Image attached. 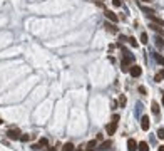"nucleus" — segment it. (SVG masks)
I'll use <instances>...</instances> for the list:
<instances>
[{"label": "nucleus", "mask_w": 164, "mask_h": 151, "mask_svg": "<svg viewBox=\"0 0 164 151\" xmlns=\"http://www.w3.org/2000/svg\"><path fill=\"white\" fill-rule=\"evenodd\" d=\"M20 131L19 129H8L7 131V138L8 139H20Z\"/></svg>", "instance_id": "nucleus-1"}, {"label": "nucleus", "mask_w": 164, "mask_h": 151, "mask_svg": "<svg viewBox=\"0 0 164 151\" xmlns=\"http://www.w3.org/2000/svg\"><path fill=\"white\" fill-rule=\"evenodd\" d=\"M129 72H131V76H132V77H139V76L142 74V69L139 67V66H136V64H134V66H131Z\"/></svg>", "instance_id": "nucleus-2"}, {"label": "nucleus", "mask_w": 164, "mask_h": 151, "mask_svg": "<svg viewBox=\"0 0 164 151\" xmlns=\"http://www.w3.org/2000/svg\"><path fill=\"white\" fill-rule=\"evenodd\" d=\"M104 14H106V19H107L109 22H112V24H116V22L119 20V17H117V15L114 14V12H110V10H106Z\"/></svg>", "instance_id": "nucleus-3"}, {"label": "nucleus", "mask_w": 164, "mask_h": 151, "mask_svg": "<svg viewBox=\"0 0 164 151\" xmlns=\"http://www.w3.org/2000/svg\"><path fill=\"white\" fill-rule=\"evenodd\" d=\"M149 126H151L149 117H147V116H142V119H141V128H142V131H147V129H149Z\"/></svg>", "instance_id": "nucleus-4"}, {"label": "nucleus", "mask_w": 164, "mask_h": 151, "mask_svg": "<svg viewBox=\"0 0 164 151\" xmlns=\"http://www.w3.org/2000/svg\"><path fill=\"white\" fill-rule=\"evenodd\" d=\"M127 150H129V151H137L136 139H132V138H129V139H127Z\"/></svg>", "instance_id": "nucleus-5"}, {"label": "nucleus", "mask_w": 164, "mask_h": 151, "mask_svg": "<svg viewBox=\"0 0 164 151\" xmlns=\"http://www.w3.org/2000/svg\"><path fill=\"white\" fill-rule=\"evenodd\" d=\"M104 27H106V30H107V32H110V34H117V27L114 25V24L106 22V25H104Z\"/></svg>", "instance_id": "nucleus-6"}, {"label": "nucleus", "mask_w": 164, "mask_h": 151, "mask_svg": "<svg viewBox=\"0 0 164 151\" xmlns=\"http://www.w3.org/2000/svg\"><path fill=\"white\" fill-rule=\"evenodd\" d=\"M116 129H117V123H110V124H107V126H106L107 134H114V133H116Z\"/></svg>", "instance_id": "nucleus-7"}, {"label": "nucleus", "mask_w": 164, "mask_h": 151, "mask_svg": "<svg viewBox=\"0 0 164 151\" xmlns=\"http://www.w3.org/2000/svg\"><path fill=\"white\" fill-rule=\"evenodd\" d=\"M110 146H112V141L107 139V141H102V144H101V148H99V150H101V151H107V150H110Z\"/></svg>", "instance_id": "nucleus-8"}, {"label": "nucleus", "mask_w": 164, "mask_h": 151, "mask_svg": "<svg viewBox=\"0 0 164 151\" xmlns=\"http://www.w3.org/2000/svg\"><path fill=\"white\" fill-rule=\"evenodd\" d=\"M151 20L154 22V24H157V25H161V27H164V20L161 19V17H157V15H152V17H149Z\"/></svg>", "instance_id": "nucleus-9"}, {"label": "nucleus", "mask_w": 164, "mask_h": 151, "mask_svg": "<svg viewBox=\"0 0 164 151\" xmlns=\"http://www.w3.org/2000/svg\"><path fill=\"white\" fill-rule=\"evenodd\" d=\"M137 151H149V144L146 143V141H141V143L137 144Z\"/></svg>", "instance_id": "nucleus-10"}, {"label": "nucleus", "mask_w": 164, "mask_h": 151, "mask_svg": "<svg viewBox=\"0 0 164 151\" xmlns=\"http://www.w3.org/2000/svg\"><path fill=\"white\" fill-rule=\"evenodd\" d=\"M154 81H156V82H163L164 81V69L163 71H159V72L154 76Z\"/></svg>", "instance_id": "nucleus-11"}, {"label": "nucleus", "mask_w": 164, "mask_h": 151, "mask_svg": "<svg viewBox=\"0 0 164 151\" xmlns=\"http://www.w3.org/2000/svg\"><path fill=\"white\" fill-rule=\"evenodd\" d=\"M151 29H152V30H156L157 34L159 35H164V30L161 27H159V25H157V24H154V22H152V24H151Z\"/></svg>", "instance_id": "nucleus-12"}, {"label": "nucleus", "mask_w": 164, "mask_h": 151, "mask_svg": "<svg viewBox=\"0 0 164 151\" xmlns=\"http://www.w3.org/2000/svg\"><path fill=\"white\" fill-rule=\"evenodd\" d=\"M96 146H97V139H92V141H89V143H87V146H85L87 150H85V151H92Z\"/></svg>", "instance_id": "nucleus-13"}, {"label": "nucleus", "mask_w": 164, "mask_h": 151, "mask_svg": "<svg viewBox=\"0 0 164 151\" xmlns=\"http://www.w3.org/2000/svg\"><path fill=\"white\" fill-rule=\"evenodd\" d=\"M142 12L147 15V17H152V15H156V12H154L152 8H149V7H142Z\"/></svg>", "instance_id": "nucleus-14"}, {"label": "nucleus", "mask_w": 164, "mask_h": 151, "mask_svg": "<svg viewBox=\"0 0 164 151\" xmlns=\"http://www.w3.org/2000/svg\"><path fill=\"white\" fill-rule=\"evenodd\" d=\"M75 148H74V144L72 143H65L64 144V148H62V151H74Z\"/></svg>", "instance_id": "nucleus-15"}, {"label": "nucleus", "mask_w": 164, "mask_h": 151, "mask_svg": "<svg viewBox=\"0 0 164 151\" xmlns=\"http://www.w3.org/2000/svg\"><path fill=\"white\" fill-rule=\"evenodd\" d=\"M151 108H152V113L157 116V114H159V104H157V103H152V104H151Z\"/></svg>", "instance_id": "nucleus-16"}, {"label": "nucleus", "mask_w": 164, "mask_h": 151, "mask_svg": "<svg viewBox=\"0 0 164 151\" xmlns=\"http://www.w3.org/2000/svg\"><path fill=\"white\" fill-rule=\"evenodd\" d=\"M141 42H142V44H147V42H149V37H147V34H146V32H142V34H141Z\"/></svg>", "instance_id": "nucleus-17"}, {"label": "nucleus", "mask_w": 164, "mask_h": 151, "mask_svg": "<svg viewBox=\"0 0 164 151\" xmlns=\"http://www.w3.org/2000/svg\"><path fill=\"white\" fill-rule=\"evenodd\" d=\"M156 44H157V47L159 49H164V41L161 39V37H157L156 39Z\"/></svg>", "instance_id": "nucleus-18"}, {"label": "nucleus", "mask_w": 164, "mask_h": 151, "mask_svg": "<svg viewBox=\"0 0 164 151\" xmlns=\"http://www.w3.org/2000/svg\"><path fill=\"white\" fill-rule=\"evenodd\" d=\"M127 41H129V44H131V45H132V47H137V41H136V39H134V37H129Z\"/></svg>", "instance_id": "nucleus-19"}, {"label": "nucleus", "mask_w": 164, "mask_h": 151, "mask_svg": "<svg viewBox=\"0 0 164 151\" xmlns=\"http://www.w3.org/2000/svg\"><path fill=\"white\" fill-rule=\"evenodd\" d=\"M28 139H30V136H28V134H20V141H22V143H27Z\"/></svg>", "instance_id": "nucleus-20"}, {"label": "nucleus", "mask_w": 164, "mask_h": 151, "mask_svg": "<svg viewBox=\"0 0 164 151\" xmlns=\"http://www.w3.org/2000/svg\"><path fill=\"white\" fill-rule=\"evenodd\" d=\"M39 144H40V146H47L49 141L45 139V138H40V139H39Z\"/></svg>", "instance_id": "nucleus-21"}, {"label": "nucleus", "mask_w": 164, "mask_h": 151, "mask_svg": "<svg viewBox=\"0 0 164 151\" xmlns=\"http://www.w3.org/2000/svg\"><path fill=\"white\" fill-rule=\"evenodd\" d=\"M157 138H159V139H164V129H163V128L157 131Z\"/></svg>", "instance_id": "nucleus-22"}, {"label": "nucleus", "mask_w": 164, "mask_h": 151, "mask_svg": "<svg viewBox=\"0 0 164 151\" xmlns=\"http://www.w3.org/2000/svg\"><path fill=\"white\" fill-rule=\"evenodd\" d=\"M156 59H157V62H159L161 66H164V57H161L159 54H156Z\"/></svg>", "instance_id": "nucleus-23"}, {"label": "nucleus", "mask_w": 164, "mask_h": 151, "mask_svg": "<svg viewBox=\"0 0 164 151\" xmlns=\"http://www.w3.org/2000/svg\"><path fill=\"white\" fill-rule=\"evenodd\" d=\"M119 103H121V106L124 108V106H126V97H124V96H121V97H119Z\"/></svg>", "instance_id": "nucleus-24"}, {"label": "nucleus", "mask_w": 164, "mask_h": 151, "mask_svg": "<svg viewBox=\"0 0 164 151\" xmlns=\"http://www.w3.org/2000/svg\"><path fill=\"white\" fill-rule=\"evenodd\" d=\"M112 5L114 7H121V0H112Z\"/></svg>", "instance_id": "nucleus-25"}, {"label": "nucleus", "mask_w": 164, "mask_h": 151, "mask_svg": "<svg viewBox=\"0 0 164 151\" xmlns=\"http://www.w3.org/2000/svg\"><path fill=\"white\" fill-rule=\"evenodd\" d=\"M112 123H119V114H114V117H112Z\"/></svg>", "instance_id": "nucleus-26"}, {"label": "nucleus", "mask_w": 164, "mask_h": 151, "mask_svg": "<svg viewBox=\"0 0 164 151\" xmlns=\"http://www.w3.org/2000/svg\"><path fill=\"white\" fill-rule=\"evenodd\" d=\"M139 92H141V94H146V87H144V86H139Z\"/></svg>", "instance_id": "nucleus-27"}, {"label": "nucleus", "mask_w": 164, "mask_h": 151, "mask_svg": "<svg viewBox=\"0 0 164 151\" xmlns=\"http://www.w3.org/2000/svg\"><path fill=\"white\" fill-rule=\"evenodd\" d=\"M75 151H84V144H82V146H79V148H77Z\"/></svg>", "instance_id": "nucleus-28"}, {"label": "nucleus", "mask_w": 164, "mask_h": 151, "mask_svg": "<svg viewBox=\"0 0 164 151\" xmlns=\"http://www.w3.org/2000/svg\"><path fill=\"white\" fill-rule=\"evenodd\" d=\"M94 2H96V3H102L104 0H94Z\"/></svg>", "instance_id": "nucleus-29"}, {"label": "nucleus", "mask_w": 164, "mask_h": 151, "mask_svg": "<svg viewBox=\"0 0 164 151\" xmlns=\"http://www.w3.org/2000/svg\"><path fill=\"white\" fill-rule=\"evenodd\" d=\"M157 151H164V146H159V150Z\"/></svg>", "instance_id": "nucleus-30"}, {"label": "nucleus", "mask_w": 164, "mask_h": 151, "mask_svg": "<svg viewBox=\"0 0 164 151\" xmlns=\"http://www.w3.org/2000/svg\"><path fill=\"white\" fill-rule=\"evenodd\" d=\"M47 151H57V150H55V148H49Z\"/></svg>", "instance_id": "nucleus-31"}, {"label": "nucleus", "mask_w": 164, "mask_h": 151, "mask_svg": "<svg viewBox=\"0 0 164 151\" xmlns=\"http://www.w3.org/2000/svg\"><path fill=\"white\" fill-rule=\"evenodd\" d=\"M163 106H164V92H163Z\"/></svg>", "instance_id": "nucleus-32"}, {"label": "nucleus", "mask_w": 164, "mask_h": 151, "mask_svg": "<svg viewBox=\"0 0 164 151\" xmlns=\"http://www.w3.org/2000/svg\"><path fill=\"white\" fill-rule=\"evenodd\" d=\"M142 2H151V0H142Z\"/></svg>", "instance_id": "nucleus-33"}, {"label": "nucleus", "mask_w": 164, "mask_h": 151, "mask_svg": "<svg viewBox=\"0 0 164 151\" xmlns=\"http://www.w3.org/2000/svg\"><path fill=\"white\" fill-rule=\"evenodd\" d=\"M2 123H3V121H2V119H0V124H2Z\"/></svg>", "instance_id": "nucleus-34"}]
</instances>
